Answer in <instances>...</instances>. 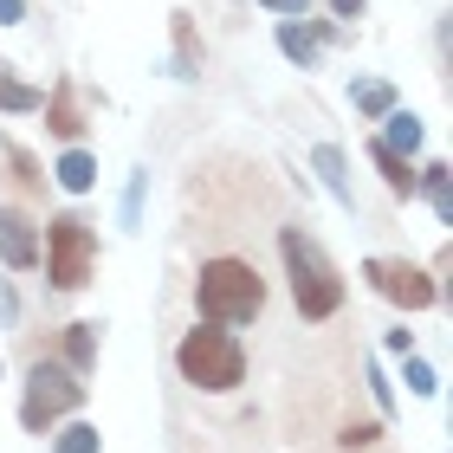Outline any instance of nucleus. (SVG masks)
<instances>
[{"instance_id":"17","label":"nucleus","mask_w":453,"mask_h":453,"mask_svg":"<svg viewBox=\"0 0 453 453\" xmlns=\"http://www.w3.org/2000/svg\"><path fill=\"white\" fill-rule=\"evenodd\" d=\"M39 104H46V91H33V85H19V78L0 72V111H13V117H33Z\"/></svg>"},{"instance_id":"25","label":"nucleus","mask_w":453,"mask_h":453,"mask_svg":"<svg viewBox=\"0 0 453 453\" xmlns=\"http://www.w3.org/2000/svg\"><path fill=\"white\" fill-rule=\"evenodd\" d=\"M27 19V0H0V27H19Z\"/></svg>"},{"instance_id":"16","label":"nucleus","mask_w":453,"mask_h":453,"mask_svg":"<svg viewBox=\"0 0 453 453\" xmlns=\"http://www.w3.org/2000/svg\"><path fill=\"white\" fill-rule=\"evenodd\" d=\"M279 52L292 58V65H304V72H311V65H318V39H311V27L285 19V27H279Z\"/></svg>"},{"instance_id":"24","label":"nucleus","mask_w":453,"mask_h":453,"mask_svg":"<svg viewBox=\"0 0 453 453\" xmlns=\"http://www.w3.org/2000/svg\"><path fill=\"white\" fill-rule=\"evenodd\" d=\"M388 349H395V357H415V331H408V324H402V331H388Z\"/></svg>"},{"instance_id":"12","label":"nucleus","mask_w":453,"mask_h":453,"mask_svg":"<svg viewBox=\"0 0 453 453\" xmlns=\"http://www.w3.org/2000/svg\"><path fill=\"white\" fill-rule=\"evenodd\" d=\"M65 369L72 376L97 369V324H65Z\"/></svg>"},{"instance_id":"3","label":"nucleus","mask_w":453,"mask_h":453,"mask_svg":"<svg viewBox=\"0 0 453 453\" xmlns=\"http://www.w3.org/2000/svg\"><path fill=\"white\" fill-rule=\"evenodd\" d=\"M175 369H181L188 388H201V395H226V388L246 382V343L226 331V324H201L195 318V331H181V343H175Z\"/></svg>"},{"instance_id":"13","label":"nucleus","mask_w":453,"mask_h":453,"mask_svg":"<svg viewBox=\"0 0 453 453\" xmlns=\"http://www.w3.org/2000/svg\"><path fill=\"white\" fill-rule=\"evenodd\" d=\"M415 195H427V201H434V214L453 220V169H447V162H427V169L415 175Z\"/></svg>"},{"instance_id":"5","label":"nucleus","mask_w":453,"mask_h":453,"mask_svg":"<svg viewBox=\"0 0 453 453\" xmlns=\"http://www.w3.org/2000/svg\"><path fill=\"white\" fill-rule=\"evenodd\" d=\"M39 265H46L52 292H85L91 273H97V234H91V220L85 214H52Z\"/></svg>"},{"instance_id":"8","label":"nucleus","mask_w":453,"mask_h":453,"mask_svg":"<svg viewBox=\"0 0 453 453\" xmlns=\"http://www.w3.org/2000/svg\"><path fill=\"white\" fill-rule=\"evenodd\" d=\"M311 169L324 175V188L337 195V208H349V214H357V188H349V162H343V150H337V142H318V150H311Z\"/></svg>"},{"instance_id":"6","label":"nucleus","mask_w":453,"mask_h":453,"mask_svg":"<svg viewBox=\"0 0 453 453\" xmlns=\"http://www.w3.org/2000/svg\"><path fill=\"white\" fill-rule=\"evenodd\" d=\"M363 279L376 285L388 304H402V311H427V304H441V285L427 279L415 259H363Z\"/></svg>"},{"instance_id":"1","label":"nucleus","mask_w":453,"mask_h":453,"mask_svg":"<svg viewBox=\"0 0 453 453\" xmlns=\"http://www.w3.org/2000/svg\"><path fill=\"white\" fill-rule=\"evenodd\" d=\"M195 311L201 324H259L265 311V279H259V259H246V253H214V259H201V273H195Z\"/></svg>"},{"instance_id":"10","label":"nucleus","mask_w":453,"mask_h":453,"mask_svg":"<svg viewBox=\"0 0 453 453\" xmlns=\"http://www.w3.org/2000/svg\"><path fill=\"white\" fill-rule=\"evenodd\" d=\"M52 175H58V188H65V195H91V188H97V156L72 142V150L52 162Z\"/></svg>"},{"instance_id":"11","label":"nucleus","mask_w":453,"mask_h":453,"mask_svg":"<svg viewBox=\"0 0 453 453\" xmlns=\"http://www.w3.org/2000/svg\"><path fill=\"white\" fill-rule=\"evenodd\" d=\"M369 162L382 169V181H388V195H395V201H408V195H415V169H408V156H395L382 136H369Z\"/></svg>"},{"instance_id":"4","label":"nucleus","mask_w":453,"mask_h":453,"mask_svg":"<svg viewBox=\"0 0 453 453\" xmlns=\"http://www.w3.org/2000/svg\"><path fill=\"white\" fill-rule=\"evenodd\" d=\"M78 408H85V376H72V369L52 363V357H33L27 388H19V427H27V434H52V421L78 415Z\"/></svg>"},{"instance_id":"28","label":"nucleus","mask_w":453,"mask_h":453,"mask_svg":"<svg viewBox=\"0 0 453 453\" xmlns=\"http://www.w3.org/2000/svg\"><path fill=\"white\" fill-rule=\"evenodd\" d=\"M0 376H7V363H0Z\"/></svg>"},{"instance_id":"26","label":"nucleus","mask_w":453,"mask_h":453,"mask_svg":"<svg viewBox=\"0 0 453 453\" xmlns=\"http://www.w3.org/2000/svg\"><path fill=\"white\" fill-rule=\"evenodd\" d=\"M363 7H369V0H331V13H337V19H363Z\"/></svg>"},{"instance_id":"15","label":"nucleus","mask_w":453,"mask_h":453,"mask_svg":"<svg viewBox=\"0 0 453 453\" xmlns=\"http://www.w3.org/2000/svg\"><path fill=\"white\" fill-rule=\"evenodd\" d=\"M349 104H357L363 117H388V111H395V85H382V78H357V85H349Z\"/></svg>"},{"instance_id":"2","label":"nucleus","mask_w":453,"mask_h":453,"mask_svg":"<svg viewBox=\"0 0 453 453\" xmlns=\"http://www.w3.org/2000/svg\"><path fill=\"white\" fill-rule=\"evenodd\" d=\"M279 259H285L292 304H298V318H304V324H324V318H337V311H343V279H337L331 253H324V246L304 234V226H279Z\"/></svg>"},{"instance_id":"29","label":"nucleus","mask_w":453,"mask_h":453,"mask_svg":"<svg viewBox=\"0 0 453 453\" xmlns=\"http://www.w3.org/2000/svg\"><path fill=\"white\" fill-rule=\"evenodd\" d=\"M0 72H7V65H0Z\"/></svg>"},{"instance_id":"7","label":"nucleus","mask_w":453,"mask_h":453,"mask_svg":"<svg viewBox=\"0 0 453 453\" xmlns=\"http://www.w3.org/2000/svg\"><path fill=\"white\" fill-rule=\"evenodd\" d=\"M39 253H46V226L27 208H0V265L7 273H33Z\"/></svg>"},{"instance_id":"23","label":"nucleus","mask_w":453,"mask_h":453,"mask_svg":"<svg viewBox=\"0 0 453 453\" xmlns=\"http://www.w3.org/2000/svg\"><path fill=\"white\" fill-rule=\"evenodd\" d=\"M13 169H19V181H27V188H39V181H46V175H39V162H33L27 150H13Z\"/></svg>"},{"instance_id":"27","label":"nucleus","mask_w":453,"mask_h":453,"mask_svg":"<svg viewBox=\"0 0 453 453\" xmlns=\"http://www.w3.org/2000/svg\"><path fill=\"white\" fill-rule=\"evenodd\" d=\"M259 7H273V13H304L311 0H259Z\"/></svg>"},{"instance_id":"20","label":"nucleus","mask_w":453,"mask_h":453,"mask_svg":"<svg viewBox=\"0 0 453 453\" xmlns=\"http://www.w3.org/2000/svg\"><path fill=\"white\" fill-rule=\"evenodd\" d=\"M402 376H408V388H415V395H434V388H441V376H434V363H427V357H408Z\"/></svg>"},{"instance_id":"21","label":"nucleus","mask_w":453,"mask_h":453,"mask_svg":"<svg viewBox=\"0 0 453 453\" xmlns=\"http://www.w3.org/2000/svg\"><path fill=\"white\" fill-rule=\"evenodd\" d=\"M142 188H150V175L136 169V175H130V188H123V226H136V220H142Z\"/></svg>"},{"instance_id":"9","label":"nucleus","mask_w":453,"mask_h":453,"mask_svg":"<svg viewBox=\"0 0 453 453\" xmlns=\"http://www.w3.org/2000/svg\"><path fill=\"white\" fill-rule=\"evenodd\" d=\"M39 111H46V130H52V136L78 142V130H85V117H78V91H72V78H58V85H52V97H46Z\"/></svg>"},{"instance_id":"19","label":"nucleus","mask_w":453,"mask_h":453,"mask_svg":"<svg viewBox=\"0 0 453 453\" xmlns=\"http://www.w3.org/2000/svg\"><path fill=\"white\" fill-rule=\"evenodd\" d=\"M175 78H195V27H188V13H175Z\"/></svg>"},{"instance_id":"14","label":"nucleus","mask_w":453,"mask_h":453,"mask_svg":"<svg viewBox=\"0 0 453 453\" xmlns=\"http://www.w3.org/2000/svg\"><path fill=\"white\" fill-rule=\"evenodd\" d=\"M382 142H388V150H395V156H415V150H421V117L395 104V111L382 117Z\"/></svg>"},{"instance_id":"22","label":"nucleus","mask_w":453,"mask_h":453,"mask_svg":"<svg viewBox=\"0 0 453 453\" xmlns=\"http://www.w3.org/2000/svg\"><path fill=\"white\" fill-rule=\"evenodd\" d=\"M363 382H369V395H376V408H382V415H395V388H388V376H382L376 363L363 369Z\"/></svg>"},{"instance_id":"18","label":"nucleus","mask_w":453,"mask_h":453,"mask_svg":"<svg viewBox=\"0 0 453 453\" xmlns=\"http://www.w3.org/2000/svg\"><path fill=\"white\" fill-rule=\"evenodd\" d=\"M97 447H104V434H97L91 421H72V427L52 434V453H97Z\"/></svg>"}]
</instances>
